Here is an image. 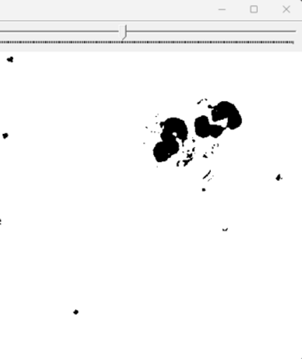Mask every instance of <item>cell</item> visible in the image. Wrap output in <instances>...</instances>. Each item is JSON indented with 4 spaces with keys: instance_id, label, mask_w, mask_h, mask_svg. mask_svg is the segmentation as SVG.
Returning a JSON list of instances; mask_svg holds the SVG:
<instances>
[{
    "instance_id": "1",
    "label": "cell",
    "mask_w": 302,
    "mask_h": 359,
    "mask_svg": "<svg viewBox=\"0 0 302 359\" xmlns=\"http://www.w3.org/2000/svg\"><path fill=\"white\" fill-rule=\"evenodd\" d=\"M163 123V130L172 133L182 142H186L188 136V129L186 123L179 118H170Z\"/></svg>"
},
{
    "instance_id": "2",
    "label": "cell",
    "mask_w": 302,
    "mask_h": 359,
    "mask_svg": "<svg viewBox=\"0 0 302 359\" xmlns=\"http://www.w3.org/2000/svg\"><path fill=\"white\" fill-rule=\"evenodd\" d=\"M238 112L237 107L230 102H223L214 107L212 119L214 122L228 118L233 114Z\"/></svg>"
},
{
    "instance_id": "3",
    "label": "cell",
    "mask_w": 302,
    "mask_h": 359,
    "mask_svg": "<svg viewBox=\"0 0 302 359\" xmlns=\"http://www.w3.org/2000/svg\"><path fill=\"white\" fill-rule=\"evenodd\" d=\"M162 140L164 145H165L167 152L170 156L179 152V144L177 142L176 136L173 135L172 133L163 130L162 133Z\"/></svg>"
},
{
    "instance_id": "4",
    "label": "cell",
    "mask_w": 302,
    "mask_h": 359,
    "mask_svg": "<svg viewBox=\"0 0 302 359\" xmlns=\"http://www.w3.org/2000/svg\"><path fill=\"white\" fill-rule=\"evenodd\" d=\"M195 133L200 137H207L210 136V123L207 116H200L195 120Z\"/></svg>"
},
{
    "instance_id": "5",
    "label": "cell",
    "mask_w": 302,
    "mask_h": 359,
    "mask_svg": "<svg viewBox=\"0 0 302 359\" xmlns=\"http://www.w3.org/2000/svg\"><path fill=\"white\" fill-rule=\"evenodd\" d=\"M154 157L158 162H165L171 156L163 142L158 143L153 149Z\"/></svg>"
},
{
    "instance_id": "6",
    "label": "cell",
    "mask_w": 302,
    "mask_h": 359,
    "mask_svg": "<svg viewBox=\"0 0 302 359\" xmlns=\"http://www.w3.org/2000/svg\"><path fill=\"white\" fill-rule=\"evenodd\" d=\"M241 123H242V118H241L240 112L235 113L228 117L227 127L231 130L238 128Z\"/></svg>"
},
{
    "instance_id": "7",
    "label": "cell",
    "mask_w": 302,
    "mask_h": 359,
    "mask_svg": "<svg viewBox=\"0 0 302 359\" xmlns=\"http://www.w3.org/2000/svg\"><path fill=\"white\" fill-rule=\"evenodd\" d=\"M224 130L226 129H224V127L213 124V126H210V136L213 137H220L221 134H223Z\"/></svg>"
}]
</instances>
